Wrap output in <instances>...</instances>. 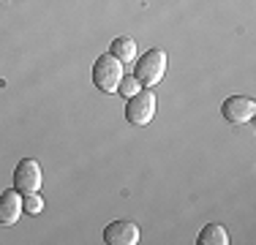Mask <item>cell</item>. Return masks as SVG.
I'll return each instance as SVG.
<instances>
[{"label":"cell","instance_id":"obj_3","mask_svg":"<svg viewBox=\"0 0 256 245\" xmlns=\"http://www.w3.org/2000/svg\"><path fill=\"white\" fill-rule=\"evenodd\" d=\"M153 118H156V93L150 88H142L136 96L128 98L126 120L131 126H150Z\"/></svg>","mask_w":256,"mask_h":245},{"label":"cell","instance_id":"obj_7","mask_svg":"<svg viewBox=\"0 0 256 245\" xmlns=\"http://www.w3.org/2000/svg\"><path fill=\"white\" fill-rule=\"evenodd\" d=\"M22 218V194L16 188L0 194V224L3 226H14Z\"/></svg>","mask_w":256,"mask_h":245},{"label":"cell","instance_id":"obj_5","mask_svg":"<svg viewBox=\"0 0 256 245\" xmlns=\"http://www.w3.org/2000/svg\"><path fill=\"white\" fill-rule=\"evenodd\" d=\"M221 114L232 126H242V122H248L256 114V104L254 98H246V96H229L221 106Z\"/></svg>","mask_w":256,"mask_h":245},{"label":"cell","instance_id":"obj_1","mask_svg":"<svg viewBox=\"0 0 256 245\" xmlns=\"http://www.w3.org/2000/svg\"><path fill=\"white\" fill-rule=\"evenodd\" d=\"M164 74H166V52H164V49H150V52H144L142 58L136 60V66H134V76L139 79L142 88H156L164 79Z\"/></svg>","mask_w":256,"mask_h":245},{"label":"cell","instance_id":"obj_9","mask_svg":"<svg viewBox=\"0 0 256 245\" xmlns=\"http://www.w3.org/2000/svg\"><path fill=\"white\" fill-rule=\"evenodd\" d=\"M199 242L202 245H229V234L221 224H207L199 232Z\"/></svg>","mask_w":256,"mask_h":245},{"label":"cell","instance_id":"obj_8","mask_svg":"<svg viewBox=\"0 0 256 245\" xmlns=\"http://www.w3.org/2000/svg\"><path fill=\"white\" fill-rule=\"evenodd\" d=\"M109 54L118 58L123 66H128L134 58H136V41L128 38V36H120V38H114L112 44H109Z\"/></svg>","mask_w":256,"mask_h":245},{"label":"cell","instance_id":"obj_6","mask_svg":"<svg viewBox=\"0 0 256 245\" xmlns=\"http://www.w3.org/2000/svg\"><path fill=\"white\" fill-rule=\"evenodd\" d=\"M104 242L106 245H136L139 242V226L134 220H112L104 229Z\"/></svg>","mask_w":256,"mask_h":245},{"label":"cell","instance_id":"obj_11","mask_svg":"<svg viewBox=\"0 0 256 245\" xmlns=\"http://www.w3.org/2000/svg\"><path fill=\"white\" fill-rule=\"evenodd\" d=\"M139 90H142V84H139V79H136V76H123V79H120V84H118V93L123 96V98L136 96Z\"/></svg>","mask_w":256,"mask_h":245},{"label":"cell","instance_id":"obj_10","mask_svg":"<svg viewBox=\"0 0 256 245\" xmlns=\"http://www.w3.org/2000/svg\"><path fill=\"white\" fill-rule=\"evenodd\" d=\"M41 210H44V196H41L38 191L22 196V212H28V216H38Z\"/></svg>","mask_w":256,"mask_h":245},{"label":"cell","instance_id":"obj_2","mask_svg":"<svg viewBox=\"0 0 256 245\" xmlns=\"http://www.w3.org/2000/svg\"><path fill=\"white\" fill-rule=\"evenodd\" d=\"M123 79V63L112 54H101L93 66V84L101 93H118V84Z\"/></svg>","mask_w":256,"mask_h":245},{"label":"cell","instance_id":"obj_4","mask_svg":"<svg viewBox=\"0 0 256 245\" xmlns=\"http://www.w3.org/2000/svg\"><path fill=\"white\" fill-rule=\"evenodd\" d=\"M41 182H44L41 164L33 161V158H22L14 169V188L20 194H33V191H41Z\"/></svg>","mask_w":256,"mask_h":245}]
</instances>
